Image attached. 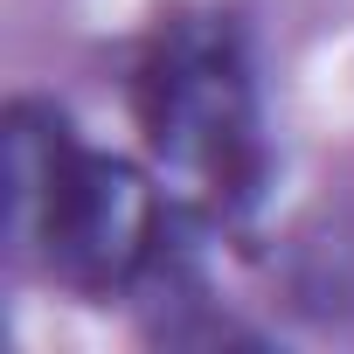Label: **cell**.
Returning a JSON list of instances; mask_svg holds the SVG:
<instances>
[{"label": "cell", "mask_w": 354, "mask_h": 354, "mask_svg": "<svg viewBox=\"0 0 354 354\" xmlns=\"http://www.w3.org/2000/svg\"><path fill=\"white\" fill-rule=\"evenodd\" d=\"M139 125L153 153L209 202L250 195L257 118L236 35L223 21H167L139 70Z\"/></svg>", "instance_id": "6da1fadb"}, {"label": "cell", "mask_w": 354, "mask_h": 354, "mask_svg": "<svg viewBox=\"0 0 354 354\" xmlns=\"http://www.w3.org/2000/svg\"><path fill=\"white\" fill-rule=\"evenodd\" d=\"M160 243H167V209H160L153 181L125 160H104V153L77 160L63 202L42 223V257L77 292L139 285L146 264L160 257Z\"/></svg>", "instance_id": "7a4b0ae2"}, {"label": "cell", "mask_w": 354, "mask_h": 354, "mask_svg": "<svg viewBox=\"0 0 354 354\" xmlns=\"http://www.w3.org/2000/svg\"><path fill=\"white\" fill-rule=\"evenodd\" d=\"M77 160H84V146L70 139L63 111L28 104V97L8 111V132H0V188H8V236L15 243H42V223L63 202Z\"/></svg>", "instance_id": "3957f363"}]
</instances>
